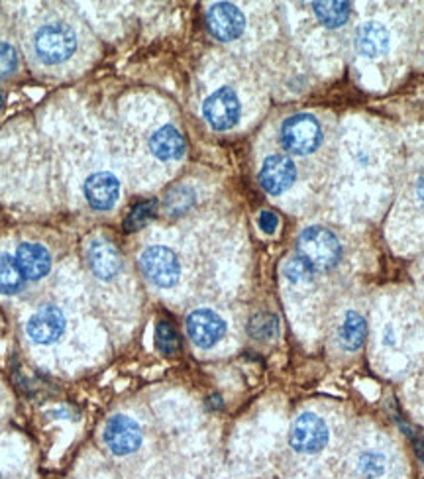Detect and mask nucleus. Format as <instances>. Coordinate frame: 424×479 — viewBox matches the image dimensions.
<instances>
[{"instance_id":"nucleus-1","label":"nucleus","mask_w":424,"mask_h":479,"mask_svg":"<svg viewBox=\"0 0 424 479\" xmlns=\"http://www.w3.org/2000/svg\"><path fill=\"white\" fill-rule=\"evenodd\" d=\"M297 257L313 274H326L338 266L342 245L328 228L308 226L297 240Z\"/></svg>"},{"instance_id":"nucleus-2","label":"nucleus","mask_w":424,"mask_h":479,"mask_svg":"<svg viewBox=\"0 0 424 479\" xmlns=\"http://www.w3.org/2000/svg\"><path fill=\"white\" fill-rule=\"evenodd\" d=\"M281 144L295 155H308L323 144V128L313 114H295L281 126Z\"/></svg>"},{"instance_id":"nucleus-3","label":"nucleus","mask_w":424,"mask_h":479,"mask_svg":"<svg viewBox=\"0 0 424 479\" xmlns=\"http://www.w3.org/2000/svg\"><path fill=\"white\" fill-rule=\"evenodd\" d=\"M36 54L47 66L67 61L77 47L75 32L67 24H47L36 34Z\"/></svg>"},{"instance_id":"nucleus-4","label":"nucleus","mask_w":424,"mask_h":479,"mask_svg":"<svg viewBox=\"0 0 424 479\" xmlns=\"http://www.w3.org/2000/svg\"><path fill=\"white\" fill-rule=\"evenodd\" d=\"M140 266L144 276L158 287H173L181 276V266L175 252H171L165 245H150L144 254L140 255Z\"/></svg>"},{"instance_id":"nucleus-5","label":"nucleus","mask_w":424,"mask_h":479,"mask_svg":"<svg viewBox=\"0 0 424 479\" xmlns=\"http://www.w3.org/2000/svg\"><path fill=\"white\" fill-rule=\"evenodd\" d=\"M289 443L301 454H316L328 443V426L318 414L303 412L291 426Z\"/></svg>"},{"instance_id":"nucleus-6","label":"nucleus","mask_w":424,"mask_h":479,"mask_svg":"<svg viewBox=\"0 0 424 479\" xmlns=\"http://www.w3.org/2000/svg\"><path fill=\"white\" fill-rule=\"evenodd\" d=\"M202 114L214 130H230L240 120V99L230 87L218 89L204 100Z\"/></svg>"},{"instance_id":"nucleus-7","label":"nucleus","mask_w":424,"mask_h":479,"mask_svg":"<svg viewBox=\"0 0 424 479\" xmlns=\"http://www.w3.org/2000/svg\"><path fill=\"white\" fill-rule=\"evenodd\" d=\"M105 444L114 456L134 454L141 446L140 424L126 414H117L105 426Z\"/></svg>"},{"instance_id":"nucleus-8","label":"nucleus","mask_w":424,"mask_h":479,"mask_svg":"<svg viewBox=\"0 0 424 479\" xmlns=\"http://www.w3.org/2000/svg\"><path fill=\"white\" fill-rule=\"evenodd\" d=\"M187 334L192 344L207 349L222 340V336L226 334V322L214 310H192L187 318Z\"/></svg>"},{"instance_id":"nucleus-9","label":"nucleus","mask_w":424,"mask_h":479,"mask_svg":"<svg viewBox=\"0 0 424 479\" xmlns=\"http://www.w3.org/2000/svg\"><path fill=\"white\" fill-rule=\"evenodd\" d=\"M207 24L211 34L221 42H233L246 28V20L238 6L233 3H216L207 12Z\"/></svg>"},{"instance_id":"nucleus-10","label":"nucleus","mask_w":424,"mask_h":479,"mask_svg":"<svg viewBox=\"0 0 424 479\" xmlns=\"http://www.w3.org/2000/svg\"><path fill=\"white\" fill-rule=\"evenodd\" d=\"M297 179V167L287 155H269L260 172V183L269 195H281Z\"/></svg>"},{"instance_id":"nucleus-11","label":"nucleus","mask_w":424,"mask_h":479,"mask_svg":"<svg viewBox=\"0 0 424 479\" xmlns=\"http://www.w3.org/2000/svg\"><path fill=\"white\" fill-rule=\"evenodd\" d=\"M26 332L36 344H54L66 332V317L57 307H44L28 320Z\"/></svg>"},{"instance_id":"nucleus-12","label":"nucleus","mask_w":424,"mask_h":479,"mask_svg":"<svg viewBox=\"0 0 424 479\" xmlns=\"http://www.w3.org/2000/svg\"><path fill=\"white\" fill-rule=\"evenodd\" d=\"M391 36L379 22H364L357 26L354 36V46L359 56L366 57H381L389 51Z\"/></svg>"},{"instance_id":"nucleus-13","label":"nucleus","mask_w":424,"mask_h":479,"mask_svg":"<svg viewBox=\"0 0 424 479\" xmlns=\"http://www.w3.org/2000/svg\"><path fill=\"white\" fill-rule=\"evenodd\" d=\"M120 183L112 173H95L87 179L85 197L97 211H109L119 201Z\"/></svg>"},{"instance_id":"nucleus-14","label":"nucleus","mask_w":424,"mask_h":479,"mask_svg":"<svg viewBox=\"0 0 424 479\" xmlns=\"http://www.w3.org/2000/svg\"><path fill=\"white\" fill-rule=\"evenodd\" d=\"M87 262L98 279H112L122 267L119 250L107 240L91 242L87 250Z\"/></svg>"},{"instance_id":"nucleus-15","label":"nucleus","mask_w":424,"mask_h":479,"mask_svg":"<svg viewBox=\"0 0 424 479\" xmlns=\"http://www.w3.org/2000/svg\"><path fill=\"white\" fill-rule=\"evenodd\" d=\"M16 262L20 266L22 276L32 281L46 277L51 269L49 252L44 248V245L32 244V242H26L18 245Z\"/></svg>"},{"instance_id":"nucleus-16","label":"nucleus","mask_w":424,"mask_h":479,"mask_svg":"<svg viewBox=\"0 0 424 479\" xmlns=\"http://www.w3.org/2000/svg\"><path fill=\"white\" fill-rule=\"evenodd\" d=\"M150 150L153 155H156V158L163 161H171V160L183 158L187 144H185L183 136L179 134L177 128L163 126L150 138Z\"/></svg>"},{"instance_id":"nucleus-17","label":"nucleus","mask_w":424,"mask_h":479,"mask_svg":"<svg viewBox=\"0 0 424 479\" xmlns=\"http://www.w3.org/2000/svg\"><path fill=\"white\" fill-rule=\"evenodd\" d=\"M366 336H367V325H366V318L356 313V310H348L344 317V322L340 327V344L344 349H354L362 348V344L366 342Z\"/></svg>"},{"instance_id":"nucleus-18","label":"nucleus","mask_w":424,"mask_h":479,"mask_svg":"<svg viewBox=\"0 0 424 479\" xmlns=\"http://www.w3.org/2000/svg\"><path fill=\"white\" fill-rule=\"evenodd\" d=\"M316 18L323 22L326 28H340L350 18V3L342 0H332V3H313Z\"/></svg>"},{"instance_id":"nucleus-19","label":"nucleus","mask_w":424,"mask_h":479,"mask_svg":"<svg viewBox=\"0 0 424 479\" xmlns=\"http://www.w3.org/2000/svg\"><path fill=\"white\" fill-rule=\"evenodd\" d=\"M24 276L16 257H10L8 254H0V293L15 295L24 287Z\"/></svg>"},{"instance_id":"nucleus-20","label":"nucleus","mask_w":424,"mask_h":479,"mask_svg":"<svg viewBox=\"0 0 424 479\" xmlns=\"http://www.w3.org/2000/svg\"><path fill=\"white\" fill-rule=\"evenodd\" d=\"M248 332L253 340H274L279 334V318L274 313H258L248 322Z\"/></svg>"},{"instance_id":"nucleus-21","label":"nucleus","mask_w":424,"mask_h":479,"mask_svg":"<svg viewBox=\"0 0 424 479\" xmlns=\"http://www.w3.org/2000/svg\"><path fill=\"white\" fill-rule=\"evenodd\" d=\"M156 346L161 354L173 356L181 349V338H179L177 330L167 320H160L156 327Z\"/></svg>"},{"instance_id":"nucleus-22","label":"nucleus","mask_w":424,"mask_h":479,"mask_svg":"<svg viewBox=\"0 0 424 479\" xmlns=\"http://www.w3.org/2000/svg\"><path fill=\"white\" fill-rule=\"evenodd\" d=\"M156 211H158V201H144V203H140L136 204L132 213L128 214L126 218V224L124 228L128 232H134V230H140V228H144L150 220L156 216Z\"/></svg>"},{"instance_id":"nucleus-23","label":"nucleus","mask_w":424,"mask_h":479,"mask_svg":"<svg viewBox=\"0 0 424 479\" xmlns=\"http://www.w3.org/2000/svg\"><path fill=\"white\" fill-rule=\"evenodd\" d=\"M357 470L359 474H364L366 477H379L388 470V460L379 452H364L357 460Z\"/></svg>"},{"instance_id":"nucleus-24","label":"nucleus","mask_w":424,"mask_h":479,"mask_svg":"<svg viewBox=\"0 0 424 479\" xmlns=\"http://www.w3.org/2000/svg\"><path fill=\"white\" fill-rule=\"evenodd\" d=\"M192 203V193L185 187H177L173 189L170 195H167L165 199V206H167V211H171V213H183L187 211L189 206Z\"/></svg>"},{"instance_id":"nucleus-25","label":"nucleus","mask_w":424,"mask_h":479,"mask_svg":"<svg viewBox=\"0 0 424 479\" xmlns=\"http://www.w3.org/2000/svg\"><path fill=\"white\" fill-rule=\"evenodd\" d=\"M16 68H18L16 49L12 47L10 44L0 42V79L15 73Z\"/></svg>"},{"instance_id":"nucleus-26","label":"nucleus","mask_w":424,"mask_h":479,"mask_svg":"<svg viewBox=\"0 0 424 479\" xmlns=\"http://www.w3.org/2000/svg\"><path fill=\"white\" fill-rule=\"evenodd\" d=\"M285 276L293 283H301V281H308L311 279V276H315V274L306 267L305 262L299 260V257H293V260L287 262V266H285Z\"/></svg>"},{"instance_id":"nucleus-27","label":"nucleus","mask_w":424,"mask_h":479,"mask_svg":"<svg viewBox=\"0 0 424 479\" xmlns=\"http://www.w3.org/2000/svg\"><path fill=\"white\" fill-rule=\"evenodd\" d=\"M258 224H260V228L265 232V234H274L277 224H279V218H277V214L272 213V211H264V213L260 214V218H258Z\"/></svg>"},{"instance_id":"nucleus-28","label":"nucleus","mask_w":424,"mask_h":479,"mask_svg":"<svg viewBox=\"0 0 424 479\" xmlns=\"http://www.w3.org/2000/svg\"><path fill=\"white\" fill-rule=\"evenodd\" d=\"M417 195H419V199L424 203V173L419 177V181H417Z\"/></svg>"},{"instance_id":"nucleus-29","label":"nucleus","mask_w":424,"mask_h":479,"mask_svg":"<svg viewBox=\"0 0 424 479\" xmlns=\"http://www.w3.org/2000/svg\"><path fill=\"white\" fill-rule=\"evenodd\" d=\"M419 42H420V46H422V49H424V20H422V24H420V30H419Z\"/></svg>"},{"instance_id":"nucleus-30","label":"nucleus","mask_w":424,"mask_h":479,"mask_svg":"<svg viewBox=\"0 0 424 479\" xmlns=\"http://www.w3.org/2000/svg\"><path fill=\"white\" fill-rule=\"evenodd\" d=\"M3 102H5V99H3V93H0V110H3Z\"/></svg>"}]
</instances>
